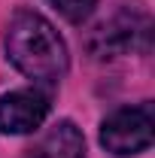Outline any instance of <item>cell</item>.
I'll list each match as a JSON object with an SVG mask.
<instances>
[{"label":"cell","mask_w":155,"mask_h":158,"mask_svg":"<svg viewBox=\"0 0 155 158\" xmlns=\"http://www.w3.org/2000/svg\"><path fill=\"white\" fill-rule=\"evenodd\" d=\"M94 40L100 43V55H116V52H128V49H149V21L134 19V15H119L110 24L97 27Z\"/></svg>","instance_id":"4"},{"label":"cell","mask_w":155,"mask_h":158,"mask_svg":"<svg viewBox=\"0 0 155 158\" xmlns=\"http://www.w3.org/2000/svg\"><path fill=\"white\" fill-rule=\"evenodd\" d=\"M152 137H155V116L149 103L122 106L113 116H107L100 125V143L116 158L146 152L152 146Z\"/></svg>","instance_id":"2"},{"label":"cell","mask_w":155,"mask_h":158,"mask_svg":"<svg viewBox=\"0 0 155 158\" xmlns=\"http://www.w3.org/2000/svg\"><path fill=\"white\" fill-rule=\"evenodd\" d=\"M49 116V98L40 88H19L0 98V134H31Z\"/></svg>","instance_id":"3"},{"label":"cell","mask_w":155,"mask_h":158,"mask_svg":"<svg viewBox=\"0 0 155 158\" xmlns=\"http://www.w3.org/2000/svg\"><path fill=\"white\" fill-rule=\"evenodd\" d=\"M24 158H85V137L73 122L61 118L40 137V143Z\"/></svg>","instance_id":"5"},{"label":"cell","mask_w":155,"mask_h":158,"mask_svg":"<svg viewBox=\"0 0 155 158\" xmlns=\"http://www.w3.org/2000/svg\"><path fill=\"white\" fill-rule=\"evenodd\" d=\"M49 3L58 9V15H64V19L73 21V24L85 21L97 6V0H49Z\"/></svg>","instance_id":"6"},{"label":"cell","mask_w":155,"mask_h":158,"mask_svg":"<svg viewBox=\"0 0 155 158\" xmlns=\"http://www.w3.org/2000/svg\"><path fill=\"white\" fill-rule=\"evenodd\" d=\"M6 55L27 79L40 85H55L70 67L67 43L61 40L55 24L40 12L19 9L6 27Z\"/></svg>","instance_id":"1"}]
</instances>
